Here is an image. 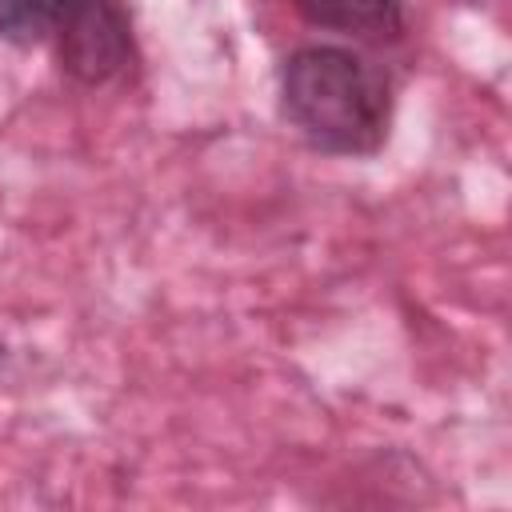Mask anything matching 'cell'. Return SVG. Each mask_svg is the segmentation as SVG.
<instances>
[{"instance_id": "6da1fadb", "label": "cell", "mask_w": 512, "mask_h": 512, "mask_svg": "<svg viewBox=\"0 0 512 512\" xmlns=\"http://www.w3.org/2000/svg\"><path fill=\"white\" fill-rule=\"evenodd\" d=\"M280 116L328 156H376L392 128V80L344 44H304L280 64Z\"/></svg>"}, {"instance_id": "7a4b0ae2", "label": "cell", "mask_w": 512, "mask_h": 512, "mask_svg": "<svg viewBox=\"0 0 512 512\" xmlns=\"http://www.w3.org/2000/svg\"><path fill=\"white\" fill-rule=\"evenodd\" d=\"M48 44L56 48L60 72L84 88L124 76L136 60L124 0H56V28Z\"/></svg>"}, {"instance_id": "3957f363", "label": "cell", "mask_w": 512, "mask_h": 512, "mask_svg": "<svg viewBox=\"0 0 512 512\" xmlns=\"http://www.w3.org/2000/svg\"><path fill=\"white\" fill-rule=\"evenodd\" d=\"M300 20L352 40H400L408 28L404 0H288Z\"/></svg>"}, {"instance_id": "277c9868", "label": "cell", "mask_w": 512, "mask_h": 512, "mask_svg": "<svg viewBox=\"0 0 512 512\" xmlns=\"http://www.w3.org/2000/svg\"><path fill=\"white\" fill-rule=\"evenodd\" d=\"M56 0H0V40L12 48H40L52 40Z\"/></svg>"}, {"instance_id": "5b68a950", "label": "cell", "mask_w": 512, "mask_h": 512, "mask_svg": "<svg viewBox=\"0 0 512 512\" xmlns=\"http://www.w3.org/2000/svg\"><path fill=\"white\" fill-rule=\"evenodd\" d=\"M4 364H8V344L0 340V372H4Z\"/></svg>"}]
</instances>
